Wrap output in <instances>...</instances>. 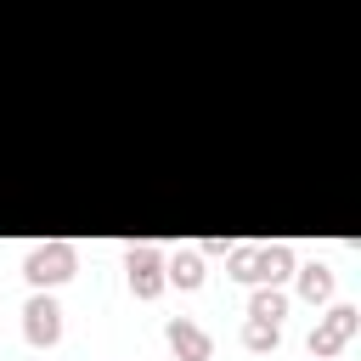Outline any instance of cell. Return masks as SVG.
I'll list each match as a JSON object with an SVG mask.
<instances>
[{"label": "cell", "mask_w": 361, "mask_h": 361, "mask_svg": "<svg viewBox=\"0 0 361 361\" xmlns=\"http://www.w3.org/2000/svg\"><path fill=\"white\" fill-rule=\"evenodd\" d=\"M73 271H79V248L62 243V237L34 243V248L23 254V276H28V288H56V282H68Z\"/></svg>", "instance_id": "cell-1"}, {"label": "cell", "mask_w": 361, "mask_h": 361, "mask_svg": "<svg viewBox=\"0 0 361 361\" xmlns=\"http://www.w3.org/2000/svg\"><path fill=\"white\" fill-rule=\"evenodd\" d=\"M355 333H361V310H355V305H333V310L310 327L305 350H310V361H333V355H338Z\"/></svg>", "instance_id": "cell-2"}, {"label": "cell", "mask_w": 361, "mask_h": 361, "mask_svg": "<svg viewBox=\"0 0 361 361\" xmlns=\"http://www.w3.org/2000/svg\"><path fill=\"white\" fill-rule=\"evenodd\" d=\"M23 338L34 350H51L62 338V305L51 299V288H34L28 293V305H23Z\"/></svg>", "instance_id": "cell-3"}, {"label": "cell", "mask_w": 361, "mask_h": 361, "mask_svg": "<svg viewBox=\"0 0 361 361\" xmlns=\"http://www.w3.org/2000/svg\"><path fill=\"white\" fill-rule=\"evenodd\" d=\"M124 282H130L135 299H158V293L169 288V282H164V254H158L152 243L130 248V254H124Z\"/></svg>", "instance_id": "cell-4"}, {"label": "cell", "mask_w": 361, "mask_h": 361, "mask_svg": "<svg viewBox=\"0 0 361 361\" xmlns=\"http://www.w3.org/2000/svg\"><path fill=\"white\" fill-rule=\"evenodd\" d=\"M164 338H169V350H175L180 361H214V338H209L197 322H186V316H175V322L164 327Z\"/></svg>", "instance_id": "cell-5"}, {"label": "cell", "mask_w": 361, "mask_h": 361, "mask_svg": "<svg viewBox=\"0 0 361 361\" xmlns=\"http://www.w3.org/2000/svg\"><path fill=\"white\" fill-rule=\"evenodd\" d=\"M293 276V248L288 243H254V282H288Z\"/></svg>", "instance_id": "cell-6"}, {"label": "cell", "mask_w": 361, "mask_h": 361, "mask_svg": "<svg viewBox=\"0 0 361 361\" xmlns=\"http://www.w3.org/2000/svg\"><path fill=\"white\" fill-rule=\"evenodd\" d=\"M203 276H209V271H203V254H197V248H175V254L164 259V282L180 288V293L203 288Z\"/></svg>", "instance_id": "cell-7"}, {"label": "cell", "mask_w": 361, "mask_h": 361, "mask_svg": "<svg viewBox=\"0 0 361 361\" xmlns=\"http://www.w3.org/2000/svg\"><path fill=\"white\" fill-rule=\"evenodd\" d=\"M293 282H299V299H310V305L333 299V265H322V259L299 265V271H293Z\"/></svg>", "instance_id": "cell-8"}, {"label": "cell", "mask_w": 361, "mask_h": 361, "mask_svg": "<svg viewBox=\"0 0 361 361\" xmlns=\"http://www.w3.org/2000/svg\"><path fill=\"white\" fill-rule=\"evenodd\" d=\"M248 316H259V322H282V316H288V293H282L276 282H254V293H248Z\"/></svg>", "instance_id": "cell-9"}, {"label": "cell", "mask_w": 361, "mask_h": 361, "mask_svg": "<svg viewBox=\"0 0 361 361\" xmlns=\"http://www.w3.org/2000/svg\"><path fill=\"white\" fill-rule=\"evenodd\" d=\"M276 344H282V322H259V316H248V322H243V350L271 355Z\"/></svg>", "instance_id": "cell-10"}]
</instances>
